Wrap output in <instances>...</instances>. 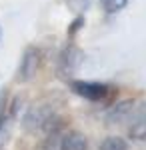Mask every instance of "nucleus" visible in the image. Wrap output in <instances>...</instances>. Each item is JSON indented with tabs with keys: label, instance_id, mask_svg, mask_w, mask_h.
I'll list each match as a JSON object with an SVG mask.
<instances>
[{
	"label": "nucleus",
	"instance_id": "obj_11",
	"mask_svg": "<svg viewBox=\"0 0 146 150\" xmlns=\"http://www.w3.org/2000/svg\"><path fill=\"white\" fill-rule=\"evenodd\" d=\"M0 38H2V30H0Z\"/></svg>",
	"mask_w": 146,
	"mask_h": 150
},
{
	"label": "nucleus",
	"instance_id": "obj_8",
	"mask_svg": "<svg viewBox=\"0 0 146 150\" xmlns=\"http://www.w3.org/2000/svg\"><path fill=\"white\" fill-rule=\"evenodd\" d=\"M98 150H128V142L122 136H106L100 142Z\"/></svg>",
	"mask_w": 146,
	"mask_h": 150
},
{
	"label": "nucleus",
	"instance_id": "obj_4",
	"mask_svg": "<svg viewBox=\"0 0 146 150\" xmlns=\"http://www.w3.org/2000/svg\"><path fill=\"white\" fill-rule=\"evenodd\" d=\"M126 132L132 140H144L146 138V102L132 104L130 112L126 116Z\"/></svg>",
	"mask_w": 146,
	"mask_h": 150
},
{
	"label": "nucleus",
	"instance_id": "obj_7",
	"mask_svg": "<svg viewBox=\"0 0 146 150\" xmlns=\"http://www.w3.org/2000/svg\"><path fill=\"white\" fill-rule=\"evenodd\" d=\"M132 100H124V102H118L114 104V108L108 112V122L114 124V122H124L126 120V116L130 112V108H132Z\"/></svg>",
	"mask_w": 146,
	"mask_h": 150
},
{
	"label": "nucleus",
	"instance_id": "obj_1",
	"mask_svg": "<svg viewBox=\"0 0 146 150\" xmlns=\"http://www.w3.org/2000/svg\"><path fill=\"white\" fill-rule=\"evenodd\" d=\"M22 126L26 132H38V130H44L46 134L56 130V128L64 126V122L58 118L56 108L54 104L46 102V100H40V102H34L26 114L22 118Z\"/></svg>",
	"mask_w": 146,
	"mask_h": 150
},
{
	"label": "nucleus",
	"instance_id": "obj_9",
	"mask_svg": "<svg viewBox=\"0 0 146 150\" xmlns=\"http://www.w3.org/2000/svg\"><path fill=\"white\" fill-rule=\"evenodd\" d=\"M126 2L128 0H102V6H104V10L108 14H116L126 6Z\"/></svg>",
	"mask_w": 146,
	"mask_h": 150
},
{
	"label": "nucleus",
	"instance_id": "obj_2",
	"mask_svg": "<svg viewBox=\"0 0 146 150\" xmlns=\"http://www.w3.org/2000/svg\"><path fill=\"white\" fill-rule=\"evenodd\" d=\"M70 90L86 98L90 102H106L114 96V88L104 82H92V80H72Z\"/></svg>",
	"mask_w": 146,
	"mask_h": 150
},
{
	"label": "nucleus",
	"instance_id": "obj_6",
	"mask_svg": "<svg viewBox=\"0 0 146 150\" xmlns=\"http://www.w3.org/2000/svg\"><path fill=\"white\" fill-rule=\"evenodd\" d=\"M58 150H88V138L78 130H64Z\"/></svg>",
	"mask_w": 146,
	"mask_h": 150
},
{
	"label": "nucleus",
	"instance_id": "obj_5",
	"mask_svg": "<svg viewBox=\"0 0 146 150\" xmlns=\"http://www.w3.org/2000/svg\"><path fill=\"white\" fill-rule=\"evenodd\" d=\"M80 62H82V52H80L76 46L68 44V46L62 50V54H60V68H58V72H60L62 76H68V74H72L74 70L78 68Z\"/></svg>",
	"mask_w": 146,
	"mask_h": 150
},
{
	"label": "nucleus",
	"instance_id": "obj_10",
	"mask_svg": "<svg viewBox=\"0 0 146 150\" xmlns=\"http://www.w3.org/2000/svg\"><path fill=\"white\" fill-rule=\"evenodd\" d=\"M80 24H84V18H76L74 22L70 24V36H72V34H74V32L80 28Z\"/></svg>",
	"mask_w": 146,
	"mask_h": 150
},
{
	"label": "nucleus",
	"instance_id": "obj_3",
	"mask_svg": "<svg viewBox=\"0 0 146 150\" xmlns=\"http://www.w3.org/2000/svg\"><path fill=\"white\" fill-rule=\"evenodd\" d=\"M40 62H42V52L36 46H28L22 54L20 66H18V74L16 80L18 82H30L36 78L38 70H40Z\"/></svg>",
	"mask_w": 146,
	"mask_h": 150
}]
</instances>
